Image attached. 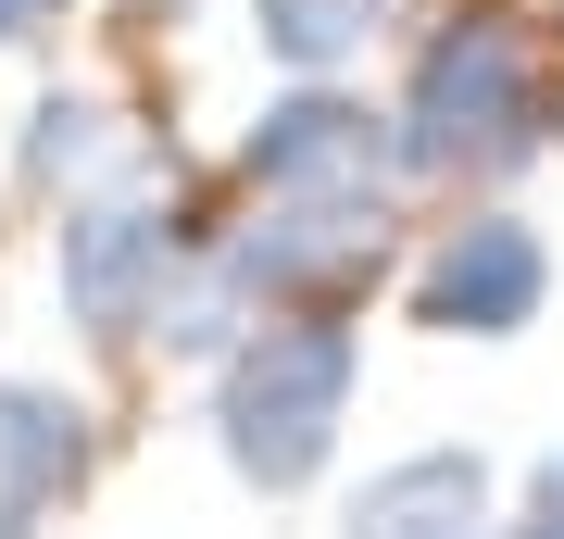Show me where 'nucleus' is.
<instances>
[{"instance_id":"obj_9","label":"nucleus","mask_w":564,"mask_h":539,"mask_svg":"<svg viewBox=\"0 0 564 539\" xmlns=\"http://www.w3.org/2000/svg\"><path fill=\"white\" fill-rule=\"evenodd\" d=\"M251 25H263V51H276V63L326 76V63H351V51L389 25V0H251Z\"/></svg>"},{"instance_id":"obj_3","label":"nucleus","mask_w":564,"mask_h":539,"mask_svg":"<svg viewBox=\"0 0 564 539\" xmlns=\"http://www.w3.org/2000/svg\"><path fill=\"white\" fill-rule=\"evenodd\" d=\"M163 289H176V226H163L151 201H88V214L63 226V301H76V326L151 339Z\"/></svg>"},{"instance_id":"obj_5","label":"nucleus","mask_w":564,"mask_h":539,"mask_svg":"<svg viewBox=\"0 0 564 539\" xmlns=\"http://www.w3.org/2000/svg\"><path fill=\"white\" fill-rule=\"evenodd\" d=\"M389 151L402 139H389L364 100H339V88H302V100H276V114L251 126V176L276 201H377Z\"/></svg>"},{"instance_id":"obj_12","label":"nucleus","mask_w":564,"mask_h":539,"mask_svg":"<svg viewBox=\"0 0 564 539\" xmlns=\"http://www.w3.org/2000/svg\"><path fill=\"white\" fill-rule=\"evenodd\" d=\"M51 13H63V0H0V51H13V39H39Z\"/></svg>"},{"instance_id":"obj_7","label":"nucleus","mask_w":564,"mask_h":539,"mask_svg":"<svg viewBox=\"0 0 564 539\" xmlns=\"http://www.w3.org/2000/svg\"><path fill=\"white\" fill-rule=\"evenodd\" d=\"M351 539H502L489 527V464L477 452H414L351 502Z\"/></svg>"},{"instance_id":"obj_1","label":"nucleus","mask_w":564,"mask_h":539,"mask_svg":"<svg viewBox=\"0 0 564 539\" xmlns=\"http://www.w3.org/2000/svg\"><path fill=\"white\" fill-rule=\"evenodd\" d=\"M339 414H351V326L326 314H289V326H251L226 352V464L251 489H302L326 452H339Z\"/></svg>"},{"instance_id":"obj_4","label":"nucleus","mask_w":564,"mask_h":539,"mask_svg":"<svg viewBox=\"0 0 564 539\" xmlns=\"http://www.w3.org/2000/svg\"><path fill=\"white\" fill-rule=\"evenodd\" d=\"M389 251V214L377 201H276V226L226 239V289L239 301H314V289H351L364 263Z\"/></svg>"},{"instance_id":"obj_11","label":"nucleus","mask_w":564,"mask_h":539,"mask_svg":"<svg viewBox=\"0 0 564 539\" xmlns=\"http://www.w3.org/2000/svg\"><path fill=\"white\" fill-rule=\"evenodd\" d=\"M502 539H564V464H540V489H527V527H502Z\"/></svg>"},{"instance_id":"obj_2","label":"nucleus","mask_w":564,"mask_h":539,"mask_svg":"<svg viewBox=\"0 0 564 539\" xmlns=\"http://www.w3.org/2000/svg\"><path fill=\"white\" fill-rule=\"evenodd\" d=\"M540 139H552V88L502 13H464L452 39H426L402 100V163H426V176L440 163H527Z\"/></svg>"},{"instance_id":"obj_6","label":"nucleus","mask_w":564,"mask_h":539,"mask_svg":"<svg viewBox=\"0 0 564 539\" xmlns=\"http://www.w3.org/2000/svg\"><path fill=\"white\" fill-rule=\"evenodd\" d=\"M540 289H552L540 239H527L514 214H477V226H452V239L426 251L414 314H426V326H452V339H514V326L540 314Z\"/></svg>"},{"instance_id":"obj_10","label":"nucleus","mask_w":564,"mask_h":539,"mask_svg":"<svg viewBox=\"0 0 564 539\" xmlns=\"http://www.w3.org/2000/svg\"><path fill=\"white\" fill-rule=\"evenodd\" d=\"M76 163H101V114L88 100H51L39 139H25V176H76Z\"/></svg>"},{"instance_id":"obj_8","label":"nucleus","mask_w":564,"mask_h":539,"mask_svg":"<svg viewBox=\"0 0 564 539\" xmlns=\"http://www.w3.org/2000/svg\"><path fill=\"white\" fill-rule=\"evenodd\" d=\"M88 464V414L39 377H0V515H51Z\"/></svg>"}]
</instances>
